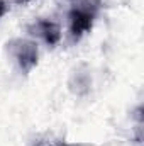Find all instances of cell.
Returning <instances> with one entry per match:
<instances>
[{"mask_svg": "<svg viewBox=\"0 0 144 146\" xmlns=\"http://www.w3.org/2000/svg\"><path fill=\"white\" fill-rule=\"evenodd\" d=\"M65 2L68 3V12H66L68 34L71 41H80L93 29L97 17L102 12L104 2L102 0H65Z\"/></svg>", "mask_w": 144, "mask_h": 146, "instance_id": "obj_1", "label": "cell"}, {"mask_svg": "<svg viewBox=\"0 0 144 146\" xmlns=\"http://www.w3.org/2000/svg\"><path fill=\"white\" fill-rule=\"evenodd\" d=\"M7 58L24 75H29L39 65V46L31 37H12L5 42Z\"/></svg>", "mask_w": 144, "mask_h": 146, "instance_id": "obj_2", "label": "cell"}, {"mask_svg": "<svg viewBox=\"0 0 144 146\" xmlns=\"http://www.w3.org/2000/svg\"><path fill=\"white\" fill-rule=\"evenodd\" d=\"M27 33H29L31 39L42 41L48 48H56L63 39L61 24L53 19H37L27 26Z\"/></svg>", "mask_w": 144, "mask_h": 146, "instance_id": "obj_3", "label": "cell"}, {"mask_svg": "<svg viewBox=\"0 0 144 146\" xmlns=\"http://www.w3.org/2000/svg\"><path fill=\"white\" fill-rule=\"evenodd\" d=\"M9 12V2L7 0H0V17H3Z\"/></svg>", "mask_w": 144, "mask_h": 146, "instance_id": "obj_4", "label": "cell"}, {"mask_svg": "<svg viewBox=\"0 0 144 146\" xmlns=\"http://www.w3.org/2000/svg\"><path fill=\"white\" fill-rule=\"evenodd\" d=\"M9 2V5L12 3V5H29V3H32V2H37V0H7Z\"/></svg>", "mask_w": 144, "mask_h": 146, "instance_id": "obj_5", "label": "cell"}, {"mask_svg": "<svg viewBox=\"0 0 144 146\" xmlns=\"http://www.w3.org/2000/svg\"><path fill=\"white\" fill-rule=\"evenodd\" d=\"M63 146H80V145H63Z\"/></svg>", "mask_w": 144, "mask_h": 146, "instance_id": "obj_6", "label": "cell"}]
</instances>
